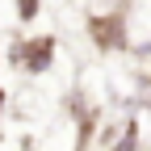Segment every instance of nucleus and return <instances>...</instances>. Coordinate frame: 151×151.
<instances>
[{
  "label": "nucleus",
  "instance_id": "3",
  "mask_svg": "<svg viewBox=\"0 0 151 151\" xmlns=\"http://www.w3.org/2000/svg\"><path fill=\"white\" fill-rule=\"evenodd\" d=\"M34 13H38V0H21V17H25V21H29Z\"/></svg>",
  "mask_w": 151,
  "mask_h": 151
},
{
  "label": "nucleus",
  "instance_id": "2",
  "mask_svg": "<svg viewBox=\"0 0 151 151\" xmlns=\"http://www.w3.org/2000/svg\"><path fill=\"white\" fill-rule=\"evenodd\" d=\"M92 34H97L101 46H122V17H97V25H92Z\"/></svg>",
  "mask_w": 151,
  "mask_h": 151
},
{
  "label": "nucleus",
  "instance_id": "4",
  "mask_svg": "<svg viewBox=\"0 0 151 151\" xmlns=\"http://www.w3.org/2000/svg\"><path fill=\"white\" fill-rule=\"evenodd\" d=\"M0 109H4V88H0Z\"/></svg>",
  "mask_w": 151,
  "mask_h": 151
},
{
  "label": "nucleus",
  "instance_id": "1",
  "mask_svg": "<svg viewBox=\"0 0 151 151\" xmlns=\"http://www.w3.org/2000/svg\"><path fill=\"white\" fill-rule=\"evenodd\" d=\"M13 63H21L25 71H46L55 63V38H34V42L13 50Z\"/></svg>",
  "mask_w": 151,
  "mask_h": 151
}]
</instances>
